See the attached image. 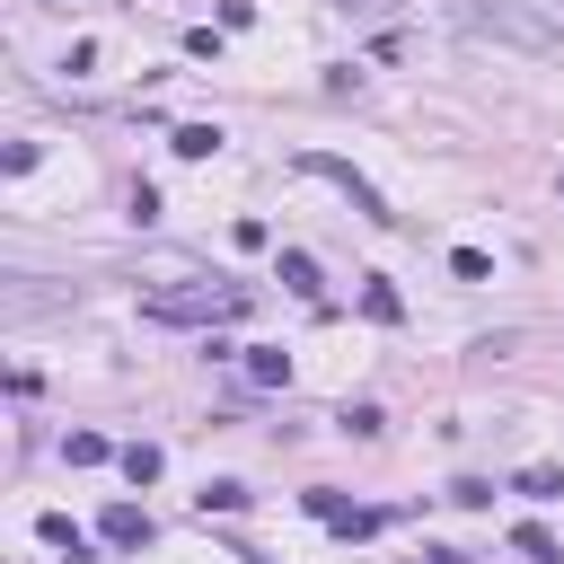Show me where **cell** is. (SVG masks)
Segmentation results:
<instances>
[{
  "label": "cell",
  "instance_id": "5",
  "mask_svg": "<svg viewBox=\"0 0 564 564\" xmlns=\"http://www.w3.org/2000/svg\"><path fill=\"white\" fill-rule=\"evenodd\" d=\"M35 529H44V538H53V546H62V555H70V564H97V546H88V538H79V529H70V511H44V520H35Z\"/></svg>",
  "mask_w": 564,
  "mask_h": 564
},
{
  "label": "cell",
  "instance_id": "12",
  "mask_svg": "<svg viewBox=\"0 0 564 564\" xmlns=\"http://www.w3.org/2000/svg\"><path fill=\"white\" fill-rule=\"evenodd\" d=\"M203 511H247V485H238V476H212V485H203Z\"/></svg>",
  "mask_w": 564,
  "mask_h": 564
},
{
  "label": "cell",
  "instance_id": "9",
  "mask_svg": "<svg viewBox=\"0 0 564 564\" xmlns=\"http://www.w3.org/2000/svg\"><path fill=\"white\" fill-rule=\"evenodd\" d=\"M115 467H123L132 485H159V467H167V458H159V441H132V449H123Z\"/></svg>",
  "mask_w": 564,
  "mask_h": 564
},
{
  "label": "cell",
  "instance_id": "7",
  "mask_svg": "<svg viewBox=\"0 0 564 564\" xmlns=\"http://www.w3.org/2000/svg\"><path fill=\"white\" fill-rule=\"evenodd\" d=\"M247 379H256V388H282V379H291V352H273V344H247Z\"/></svg>",
  "mask_w": 564,
  "mask_h": 564
},
{
  "label": "cell",
  "instance_id": "13",
  "mask_svg": "<svg viewBox=\"0 0 564 564\" xmlns=\"http://www.w3.org/2000/svg\"><path fill=\"white\" fill-rule=\"evenodd\" d=\"M282 282H291V291H300V300H317V264H308V256H300V247H291V256H282Z\"/></svg>",
  "mask_w": 564,
  "mask_h": 564
},
{
  "label": "cell",
  "instance_id": "16",
  "mask_svg": "<svg viewBox=\"0 0 564 564\" xmlns=\"http://www.w3.org/2000/svg\"><path fill=\"white\" fill-rule=\"evenodd\" d=\"M423 564H458V555H449V546H432V555H423Z\"/></svg>",
  "mask_w": 564,
  "mask_h": 564
},
{
  "label": "cell",
  "instance_id": "2",
  "mask_svg": "<svg viewBox=\"0 0 564 564\" xmlns=\"http://www.w3.org/2000/svg\"><path fill=\"white\" fill-rule=\"evenodd\" d=\"M300 176H326V185H344V194H352V212H361V220H379V229L397 220V212L379 203V185H370L361 167H344V159H326V150H300Z\"/></svg>",
  "mask_w": 564,
  "mask_h": 564
},
{
  "label": "cell",
  "instance_id": "1",
  "mask_svg": "<svg viewBox=\"0 0 564 564\" xmlns=\"http://www.w3.org/2000/svg\"><path fill=\"white\" fill-rule=\"evenodd\" d=\"M476 44H511V53H564V26H546L538 9H511V0H458L449 9Z\"/></svg>",
  "mask_w": 564,
  "mask_h": 564
},
{
  "label": "cell",
  "instance_id": "6",
  "mask_svg": "<svg viewBox=\"0 0 564 564\" xmlns=\"http://www.w3.org/2000/svg\"><path fill=\"white\" fill-rule=\"evenodd\" d=\"M167 150H176V159H212V150H220V123H176Z\"/></svg>",
  "mask_w": 564,
  "mask_h": 564
},
{
  "label": "cell",
  "instance_id": "3",
  "mask_svg": "<svg viewBox=\"0 0 564 564\" xmlns=\"http://www.w3.org/2000/svg\"><path fill=\"white\" fill-rule=\"evenodd\" d=\"M141 308H150V317H167V326H185V317H238V308H247V291H238V282H229V291H150Z\"/></svg>",
  "mask_w": 564,
  "mask_h": 564
},
{
  "label": "cell",
  "instance_id": "8",
  "mask_svg": "<svg viewBox=\"0 0 564 564\" xmlns=\"http://www.w3.org/2000/svg\"><path fill=\"white\" fill-rule=\"evenodd\" d=\"M62 458H70V467H106V458H123V449H106V432H70Z\"/></svg>",
  "mask_w": 564,
  "mask_h": 564
},
{
  "label": "cell",
  "instance_id": "11",
  "mask_svg": "<svg viewBox=\"0 0 564 564\" xmlns=\"http://www.w3.org/2000/svg\"><path fill=\"white\" fill-rule=\"evenodd\" d=\"M511 485H520V494H529V502H555V494H564V467H520V476H511Z\"/></svg>",
  "mask_w": 564,
  "mask_h": 564
},
{
  "label": "cell",
  "instance_id": "15",
  "mask_svg": "<svg viewBox=\"0 0 564 564\" xmlns=\"http://www.w3.org/2000/svg\"><path fill=\"white\" fill-rule=\"evenodd\" d=\"M449 502H467V511H485V502H494V485H485V476H458V485H449Z\"/></svg>",
  "mask_w": 564,
  "mask_h": 564
},
{
  "label": "cell",
  "instance_id": "10",
  "mask_svg": "<svg viewBox=\"0 0 564 564\" xmlns=\"http://www.w3.org/2000/svg\"><path fill=\"white\" fill-rule=\"evenodd\" d=\"M511 546H520V555H529V564H564V546H555V538H546V529H538V520H529V529H511Z\"/></svg>",
  "mask_w": 564,
  "mask_h": 564
},
{
  "label": "cell",
  "instance_id": "4",
  "mask_svg": "<svg viewBox=\"0 0 564 564\" xmlns=\"http://www.w3.org/2000/svg\"><path fill=\"white\" fill-rule=\"evenodd\" d=\"M97 538H106V546H150V511H132V502H115V511L97 520Z\"/></svg>",
  "mask_w": 564,
  "mask_h": 564
},
{
  "label": "cell",
  "instance_id": "14",
  "mask_svg": "<svg viewBox=\"0 0 564 564\" xmlns=\"http://www.w3.org/2000/svg\"><path fill=\"white\" fill-rule=\"evenodd\" d=\"M361 308H370L379 326H397V291H388V282H370V291H361Z\"/></svg>",
  "mask_w": 564,
  "mask_h": 564
}]
</instances>
